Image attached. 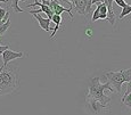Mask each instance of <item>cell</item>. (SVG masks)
Returning a JSON list of instances; mask_svg holds the SVG:
<instances>
[{
  "mask_svg": "<svg viewBox=\"0 0 131 115\" xmlns=\"http://www.w3.org/2000/svg\"><path fill=\"white\" fill-rule=\"evenodd\" d=\"M105 90H110V92H114V88L111 86L110 82H105V83H100V79L98 76H95L90 80V86L88 89L87 97L89 98H94L96 100L100 101L103 105L110 108L111 105V96L105 95Z\"/></svg>",
  "mask_w": 131,
  "mask_h": 115,
  "instance_id": "cell-1",
  "label": "cell"
},
{
  "mask_svg": "<svg viewBox=\"0 0 131 115\" xmlns=\"http://www.w3.org/2000/svg\"><path fill=\"white\" fill-rule=\"evenodd\" d=\"M19 88V76L16 68H4L0 72V96L10 95Z\"/></svg>",
  "mask_w": 131,
  "mask_h": 115,
  "instance_id": "cell-2",
  "label": "cell"
},
{
  "mask_svg": "<svg viewBox=\"0 0 131 115\" xmlns=\"http://www.w3.org/2000/svg\"><path fill=\"white\" fill-rule=\"evenodd\" d=\"M107 81L111 83V86L114 88V90H116L119 94H121V89H122V84L125 82H129L131 80V68L128 70H121V71L116 72H106L105 73Z\"/></svg>",
  "mask_w": 131,
  "mask_h": 115,
  "instance_id": "cell-3",
  "label": "cell"
},
{
  "mask_svg": "<svg viewBox=\"0 0 131 115\" xmlns=\"http://www.w3.org/2000/svg\"><path fill=\"white\" fill-rule=\"evenodd\" d=\"M85 104H87L88 111L91 112V113H94V114H99V113H102V112L108 111V107H106L100 101L96 100V99H94V98H89V97H87V98H85Z\"/></svg>",
  "mask_w": 131,
  "mask_h": 115,
  "instance_id": "cell-4",
  "label": "cell"
},
{
  "mask_svg": "<svg viewBox=\"0 0 131 115\" xmlns=\"http://www.w3.org/2000/svg\"><path fill=\"white\" fill-rule=\"evenodd\" d=\"M2 56V59H4V64H2V66L0 67V70H4L7 67V65H8L9 62L14 61V59H17V58H22V57L24 56V52L22 51H13L10 49H7V50L4 51V54L1 55Z\"/></svg>",
  "mask_w": 131,
  "mask_h": 115,
  "instance_id": "cell-5",
  "label": "cell"
},
{
  "mask_svg": "<svg viewBox=\"0 0 131 115\" xmlns=\"http://www.w3.org/2000/svg\"><path fill=\"white\" fill-rule=\"evenodd\" d=\"M33 16H34V18L38 21V23H39V25L42 30H45L46 32L50 31V23H51V19L50 18H43V17L40 16L39 14H33Z\"/></svg>",
  "mask_w": 131,
  "mask_h": 115,
  "instance_id": "cell-6",
  "label": "cell"
},
{
  "mask_svg": "<svg viewBox=\"0 0 131 115\" xmlns=\"http://www.w3.org/2000/svg\"><path fill=\"white\" fill-rule=\"evenodd\" d=\"M75 10L81 15H87V0H73Z\"/></svg>",
  "mask_w": 131,
  "mask_h": 115,
  "instance_id": "cell-7",
  "label": "cell"
},
{
  "mask_svg": "<svg viewBox=\"0 0 131 115\" xmlns=\"http://www.w3.org/2000/svg\"><path fill=\"white\" fill-rule=\"evenodd\" d=\"M51 21L55 23V29H54V31H52L51 36H50V39L54 38L55 34H56V32L59 30V25H60V23H62V16H60V15H56V14H55L54 16H52Z\"/></svg>",
  "mask_w": 131,
  "mask_h": 115,
  "instance_id": "cell-8",
  "label": "cell"
},
{
  "mask_svg": "<svg viewBox=\"0 0 131 115\" xmlns=\"http://www.w3.org/2000/svg\"><path fill=\"white\" fill-rule=\"evenodd\" d=\"M130 13H131V6L130 5H127L125 7H123L122 8V12H121V14L119 15V19H122L123 17L128 16Z\"/></svg>",
  "mask_w": 131,
  "mask_h": 115,
  "instance_id": "cell-9",
  "label": "cell"
},
{
  "mask_svg": "<svg viewBox=\"0 0 131 115\" xmlns=\"http://www.w3.org/2000/svg\"><path fill=\"white\" fill-rule=\"evenodd\" d=\"M18 1H26V0H13V4H12V7L13 9L15 10V13H24V10L22 8L18 7Z\"/></svg>",
  "mask_w": 131,
  "mask_h": 115,
  "instance_id": "cell-10",
  "label": "cell"
},
{
  "mask_svg": "<svg viewBox=\"0 0 131 115\" xmlns=\"http://www.w3.org/2000/svg\"><path fill=\"white\" fill-rule=\"evenodd\" d=\"M9 26H10V19H8L6 23L0 25V37H2L5 33H6V31L9 29Z\"/></svg>",
  "mask_w": 131,
  "mask_h": 115,
  "instance_id": "cell-11",
  "label": "cell"
},
{
  "mask_svg": "<svg viewBox=\"0 0 131 115\" xmlns=\"http://www.w3.org/2000/svg\"><path fill=\"white\" fill-rule=\"evenodd\" d=\"M99 16H100V6L97 5V8L96 10L92 13V17H91V22H96L99 19Z\"/></svg>",
  "mask_w": 131,
  "mask_h": 115,
  "instance_id": "cell-12",
  "label": "cell"
},
{
  "mask_svg": "<svg viewBox=\"0 0 131 115\" xmlns=\"http://www.w3.org/2000/svg\"><path fill=\"white\" fill-rule=\"evenodd\" d=\"M122 102L125 105V106H128L129 108H131V92L125 97V98H122Z\"/></svg>",
  "mask_w": 131,
  "mask_h": 115,
  "instance_id": "cell-13",
  "label": "cell"
},
{
  "mask_svg": "<svg viewBox=\"0 0 131 115\" xmlns=\"http://www.w3.org/2000/svg\"><path fill=\"white\" fill-rule=\"evenodd\" d=\"M130 92H131V80L127 83V90H125V92H124V95H123L122 98H125V97H127Z\"/></svg>",
  "mask_w": 131,
  "mask_h": 115,
  "instance_id": "cell-14",
  "label": "cell"
},
{
  "mask_svg": "<svg viewBox=\"0 0 131 115\" xmlns=\"http://www.w3.org/2000/svg\"><path fill=\"white\" fill-rule=\"evenodd\" d=\"M7 13H8V12H7L6 9H4V8H1V7H0V23H1L2 19L5 18V16L7 15Z\"/></svg>",
  "mask_w": 131,
  "mask_h": 115,
  "instance_id": "cell-15",
  "label": "cell"
},
{
  "mask_svg": "<svg viewBox=\"0 0 131 115\" xmlns=\"http://www.w3.org/2000/svg\"><path fill=\"white\" fill-rule=\"evenodd\" d=\"M114 2H115V4H116L119 7H122V8H123V7H125V6L128 5L127 2L124 1V0H114Z\"/></svg>",
  "mask_w": 131,
  "mask_h": 115,
  "instance_id": "cell-16",
  "label": "cell"
},
{
  "mask_svg": "<svg viewBox=\"0 0 131 115\" xmlns=\"http://www.w3.org/2000/svg\"><path fill=\"white\" fill-rule=\"evenodd\" d=\"M7 49H9V46H1V44H0V56H1V55L4 54V51L7 50ZM0 72H1V70H0Z\"/></svg>",
  "mask_w": 131,
  "mask_h": 115,
  "instance_id": "cell-17",
  "label": "cell"
},
{
  "mask_svg": "<svg viewBox=\"0 0 131 115\" xmlns=\"http://www.w3.org/2000/svg\"><path fill=\"white\" fill-rule=\"evenodd\" d=\"M104 4V0H92V5H99Z\"/></svg>",
  "mask_w": 131,
  "mask_h": 115,
  "instance_id": "cell-18",
  "label": "cell"
},
{
  "mask_svg": "<svg viewBox=\"0 0 131 115\" xmlns=\"http://www.w3.org/2000/svg\"><path fill=\"white\" fill-rule=\"evenodd\" d=\"M64 1L69 2V4H70V5H71V4H73V0H64ZM71 6H72V5H71Z\"/></svg>",
  "mask_w": 131,
  "mask_h": 115,
  "instance_id": "cell-19",
  "label": "cell"
}]
</instances>
